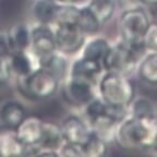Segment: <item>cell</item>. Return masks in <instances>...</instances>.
Returning a JSON list of instances; mask_svg holds the SVG:
<instances>
[{
	"instance_id": "cell-12",
	"label": "cell",
	"mask_w": 157,
	"mask_h": 157,
	"mask_svg": "<svg viewBox=\"0 0 157 157\" xmlns=\"http://www.w3.org/2000/svg\"><path fill=\"white\" fill-rule=\"evenodd\" d=\"M26 156V147L20 141L15 128L0 124V157Z\"/></svg>"
},
{
	"instance_id": "cell-21",
	"label": "cell",
	"mask_w": 157,
	"mask_h": 157,
	"mask_svg": "<svg viewBox=\"0 0 157 157\" xmlns=\"http://www.w3.org/2000/svg\"><path fill=\"white\" fill-rule=\"evenodd\" d=\"M128 116L139 119H154L157 118V108L155 104L147 98H133L128 106Z\"/></svg>"
},
{
	"instance_id": "cell-8",
	"label": "cell",
	"mask_w": 157,
	"mask_h": 157,
	"mask_svg": "<svg viewBox=\"0 0 157 157\" xmlns=\"http://www.w3.org/2000/svg\"><path fill=\"white\" fill-rule=\"evenodd\" d=\"M29 52L36 60L57 52L54 26L44 24H34L31 27V45Z\"/></svg>"
},
{
	"instance_id": "cell-9",
	"label": "cell",
	"mask_w": 157,
	"mask_h": 157,
	"mask_svg": "<svg viewBox=\"0 0 157 157\" xmlns=\"http://www.w3.org/2000/svg\"><path fill=\"white\" fill-rule=\"evenodd\" d=\"M66 142L81 147L90 139L93 131L86 121L80 116L70 115L60 123Z\"/></svg>"
},
{
	"instance_id": "cell-27",
	"label": "cell",
	"mask_w": 157,
	"mask_h": 157,
	"mask_svg": "<svg viewBox=\"0 0 157 157\" xmlns=\"http://www.w3.org/2000/svg\"><path fill=\"white\" fill-rule=\"evenodd\" d=\"M9 80H10V75H9V72H8L7 61H6V59H3L2 57H0V87L5 86L9 82Z\"/></svg>"
},
{
	"instance_id": "cell-24",
	"label": "cell",
	"mask_w": 157,
	"mask_h": 157,
	"mask_svg": "<svg viewBox=\"0 0 157 157\" xmlns=\"http://www.w3.org/2000/svg\"><path fill=\"white\" fill-rule=\"evenodd\" d=\"M76 25H78L87 36L96 34V33L98 32L99 27H101V24L98 23V21L95 19L93 13L90 11V9H88L86 6L80 7L78 17V20H76Z\"/></svg>"
},
{
	"instance_id": "cell-14",
	"label": "cell",
	"mask_w": 157,
	"mask_h": 157,
	"mask_svg": "<svg viewBox=\"0 0 157 157\" xmlns=\"http://www.w3.org/2000/svg\"><path fill=\"white\" fill-rule=\"evenodd\" d=\"M37 66L48 70L61 83L66 81L69 76L70 62L68 60V56L59 52H55L54 54L39 59L37 61Z\"/></svg>"
},
{
	"instance_id": "cell-20",
	"label": "cell",
	"mask_w": 157,
	"mask_h": 157,
	"mask_svg": "<svg viewBox=\"0 0 157 157\" xmlns=\"http://www.w3.org/2000/svg\"><path fill=\"white\" fill-rule=\"evenodd\" d=\"M86 7L93 13L101 26L113 19L116 11L115 0H90Z\"/></svg>"
},
{
	"instance_id": "cell-18",
	"label": "cell",
	"mask_w": 157,
	"mask_h": 157,
	"mask_svg": "<svg viewBox=\"0 0 157 157\" xmlns=\"http://www.w3.org/2000/svg\"><path fill=\"white\" fill-rule=\"evenodd\" d=\"M109 46H110V43L108 42L105 37H101V36L92 37L90 39H86L85 44L82 47L81 57L101 62V60H103L104 56L107 52Z\"/></svg>"
},
{
	"instance_id": "cell-11",
	"label": "cell",
	"mask_w": 157,
	"mask_h": 157,
	"mask_svg": "<svg viewBox=\"0 0 157 157\" xmlns=\"http://www.w3.org/2000/svg\"><path fill=\"white\" fill-rule=\"evenodd\" d=\"M7 68L9 72L10 78L14 76L17 80L25 78L27 74L36 69L37 60L35 56L27 50H14L7 59Z\"/></svg>"
},
{
	"instance_id": "cell-17",
	"label": "cell",
	"mask_w": 157,
	"mask_h": 157,
	"mask_svg": "<svg viewBox=\"0 0 157 157\" xmlns=\"http://www.w3.org/2000/svg\"><path fill=\"white\" fill-rule=\"evenodd\" d=\"M64 142L66 140H64L63 133L61 130V125L56 122L44 123V135H43L42 143L38 147L58 152Z\"/></svg>"
},
{
	"instance_id": "cell-22",
	"label": "cell",
	"mask_w": 157,
	"mask_h": 157,
	"mask_svg": "<svg viewBox=\"0 0 157 157\" xmlns=\"http://www.w3.org/2000/svg\"><path fill=\"white\" fill-rule=\"evenodd\" d=\"M14 50H27L31 45V27L19 23L13 25L7 32Z\"/></svg>"
},
{
	"instance_id": "cell-13",
	"label": "cell",
	"mask_w": 157,
	"mask_h": 157,
	"mask_svg": "<svg viewBox=\"0 0 157 157\" xmlns=\"http://www.w3.org/2000/svg\"><path fill=\"white\" fill-rule=\"evenodd\" d=\"M103 67L99 61L80 57L75 61L70 63L69 76L85 78L94 83H97L98 78L103 73Z\"/></svg>"
},
{
	"instance_id": "cell-26",
	"label": "cell",
	"mask_w": 157,
	"mask_h": 157,
	"mask_svg": "<svg viewBox=\"0 0 157 157\" xmlns=\"http://www.w3.org/2000/svg\"><path fill=\"white\" fill-rule=\"evenodd\" d=\"M13 52H14V49H13L12 44L10 42L7 32L0 33V57L7 59Z\"/></svg>"
},
{
	"instance_id": "cell-5",
	"label": "cell",
	"mask_w": 157,
	"mask_h": 157,
	"mask_svg": "<svg viewBox=\"0 0 157 157\" xmlns=\"http://www.w3.org/2000/svg\"><path fill=\"white\" fill-rule=\"evenodd\" d=\"M139 52L120 39V42L111 45L101 60L104 71H113L127 74L135 68Z\"/></svg>"
},
{
	"instance_id": "cell-3",
	"label": "cell",
	"mask_w": 157,
	"mask_h": 157,
	"mask_svg": "<svg viewBox=\"0 0 157 157\" xmlns=\"http://www.w3.org/2000/svg\"><path fill=\"white\" fill-rule=\"evenodd\" d=\"M61 82L44 68L37 67L25 78L17 80V87L26 98L46 101L58 93Z\"/></svg>"
},
{
	"instance_id": "cell-15",
	"label": "cell",
	"mask_w": 157,
	"mask_h": 157,
	"mask_svg": "<svg viewBox=\"0 0 157 157\" xmlns=\"http://www.w3.org/2000/svg\"><path fill=\"white\" fill-rule=\"evenodd\" d=\"M58 2L56 0H35L32 6V17L35 24L54 26Z\"/></svg>"
},
{
	"instance_id": "cell-29",
	"label": "cell",
	"mask_w": 157,
	"mask_h": 157,
	"mask_svg": "<svg viewBox=\"0 0 157 157\" xmlns=\"http://www.w3.org/2000/svg\"><path fill=\"white\" fill-rule=\"evenodd\" d=\"M145 5H157V0H139Z\"/></svg>"
},
{
	"instance_id": "cell-1",
	"label": "cell",
	"mask_w": 157,
	"mask_h": 157,
	"mask_svg": "<svg viewBox=\"0 0 157 157\" xmlns=\"http://www.w3.org/2000/svg\"><path fill=\"white\" fill-rule=\"evenodd\" d=\"M115 137L125 148L157 152V118L139 119L127 116L118 123Z\"/></svg>"
},
{
	"instance_id": "cell-25",
	"label": "cell",
	"mask_w": 157,
	"mask_h": 157,
	"mask_svg": "<svg viewBox=\"0 0 157 157\" xmlns=\"http://www.w3.org/2000/svg\"><path fill=\"white\" fill-rule=\"evenodd\" d=\"M142 43L144 50L157 52V22H150L143 35Z\"/></svg>"
},
{
	"instance_id": "cell-6",
	"label": "cell",
	"mask_w": 157,
	"mask_h": 157,
	"mask_svg": "<svg viewBox=\"0 0 157 157\" xmlns=\"http://www.w3.org/2000/svg\"><path fill=\"white\" fill-rule=\"evenodd\" d=\"M54 31L57 52L66 56H71L81 52L87 39V35L76 24L55 25Z\"/></svg>"
},
{
	"instance_id": "cell-23",
	"label": "cell",
	"mask_w": 157,
	"mask_h": 157,
	"mask_svg": "<svg viewBox=\"0 0 157 157\" xmlns=\"http://www.w3.org/2000/svg\"><path fill=\"white\" fill-rule=\"evenodd\" d=\"M106 151H107V141H105L95 132L92 133L85 144L81 146L82 156L85 157H101L106 154Z\"/></svg>"
},
{
	"instance_id": "cell-28",
	"label": "cell",
	"mask_w": 157,
	"mask_h": 157,
	"mask_svg": "<svg viewBox=\"0 0 157 157\" xmlns=\"http://www.w3.org/2000/svg\"><path fill=\"white\" fill-rule=\"evenodd\" d=\"M57 2H61V3H69V5H74L78 6V7H82V6H86L90 0H56Z\"/></svg>"
},
{
	"instance_id": "cell-4",
	"label": "cell",
	"mask_w": 157,
	"mask_h": 157,
	"mask_svg": "<svg viewBox=\"0 0 157 157\" xmlns=\"http://www.w3.org/2000/svg\"><path fill=\"white\" fill-rule=\"evenodd\" d=\"M150 24L148 15L143 9L130 8L124 10L118 20L120 39L136 52L144 50L143 35Z\"/></svg>"
},
{
	"instance_id": "cell-2",
	"label": "cell",
	"mask_w": 157,
	"mask_h": 157,
	"mask_svg": "<svg viewBox=\"0 0 157 157\" xmlns=\"http://www.w3.org/2000/svg\"><path fill=\"white\" fill-rule=\"evenodd\" d=\"M99 98L107 105L128 108L134 98V86L125 74L104 71L96 83Z\"/></svg>"
},
{
	"instance_id": "cell-19",
	"label": "cell",
	"mask_w": 157,
	"mask_h": 157,
	"mask_svg": "<svg viewBox=\"0 0 157 157\" xmlns=\"http://www.w3.org/2000/svg\"><path fill=\"white\" fill-rule=\"evenodd\" d=\"M137 75L141 81L151 85H157V52H150L140 60Z\"/></svg>"
},
{
	"instance_id": "cell-7",
	"label": "cell",
	"mask_w": 157,
	"mask_h": 157,
	"mask_svg": "<svg viewBox=\"0 0 157 157\" xmlns=\"http://www.w3.org/2000/svg\"><path fill=\"white\" fill-rule=\"evenodd\" d=\"M44 123L45 121L38 116L26 115V117L15 128L20 141L26 147V156H32L34 150L42 143Z\"/></svg>"
},
{
	"instance_id": "cell-16",
	"label": "cell",
	"mask_w": 157,
	"mask_h": 157,
	"mask_svg": "<svg viewBox=\"0 0 157 157\" xmlns=\"http://www.w3.org/2000/svg\"><path fill=\"white\" fill-rule=\"evenodd\" d=\"M26 115L25 107L17 101H8L0 107V122L8 127L17 128Z\"/></svg>"
},
{
	"instance_id": "cell-10",
	"label": "cell",
	"mask_w": 157,
	"mask_h": 157,
	"mask_svg": "<svg viewBox=\"0 0 157 157\" xmlns=\"http://www.w3.org/2000/svg\"><path fill=\"white\" fill-rule=\"evenodd\" d=\"M66 81L64 93L70 103L84 107L96 97V83L94 82L73 76H68Z\"/></svg>"
}]
</instances>
